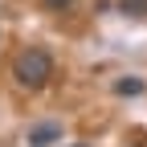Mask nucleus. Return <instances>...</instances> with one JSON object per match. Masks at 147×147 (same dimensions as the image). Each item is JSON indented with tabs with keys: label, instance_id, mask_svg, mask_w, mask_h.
Segmentation results:
<instances>
[{
	"label": "nucleus",
	"instance_id": "nucleus-1",
	"mask_svg": "<svg viewBox=\"0 0 147 147\" xmlns=\"http://www.w3.org/2000/svg\"><path fill=\"white\" fill-rule=\"evenodd\" d=\"M12 78L16 86H25V90H41L49 78H53V57H49V49H21L12 57Z\"/></svg>",
	"mask_w": 147,
	"mask_h": 147
},
{
	"label": "nucleus",
	"instance_id": "nucleus-2",
	"mask_svg": "<svg viewBox=\"0 0 147 147\" xmlns=\"http://www.w3.org/2000/svg\"><path fill=\"white\" fill-rule=\"evenodd\" d=\"M57 139H61V123H53V119L29 127V147H49V143H57Z\"/></svg>",
	"mask_w": 147,
	"mask_h": 147
},
{
	"label": "nucleus",
	"instance_id": "nucleus-3",
	"mask_svg": "<svg viewBox=\"0 0 147 147\" xmlns=\"http://www.w3.org/2000/svg\"><path fill=\"white\" fill-rule=\"evenodd\" d=\"M115 94H143V82L139 78H119L115 82Z\"/></svg>",
	"mask_w": 147,
	"mask_h": 147
},
{
	"label": "nucleus",
	"instance_id": "nucleus-4",
	"mask_svg": "<svg viewBox=\"0 0 147 147\" xmlns=\"http://www.w3.org/2000/svg\"><path fill=\"white\" fill-rule=\"evenodd\" d=\"M119 12H127V16H147V0H119Z\"/></svg>",
	"mask_w": 147,
	"mask_h": 147
},
{
	"label": "nucleus",
	"instance_id": "nucleus-5",
	"mask_svg": "<svg viewBox=\"0 0 147 147\" xmlns=\"http://www.w3.org/2000/svg\"><path fill=\"white\" fill-rule=\"evenodd\" d=\"M74 0H45V8H69Z\"/></svg>",
	"mask_w": 147,
	"mask_h": 147
}]
</instances>
